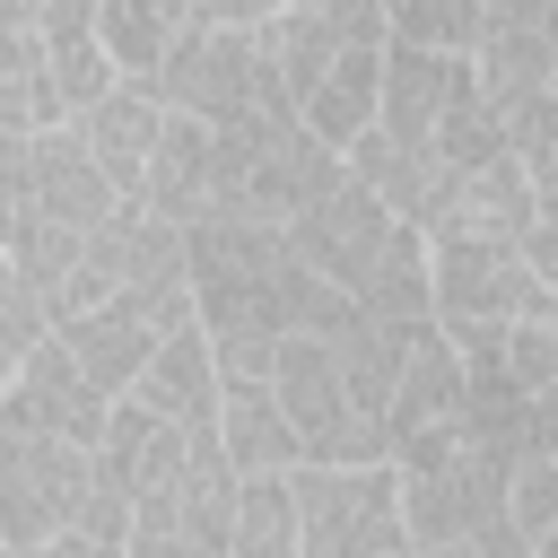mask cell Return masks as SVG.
I'll use <instances>...</instances> for the list:
<instances>
[{"mask_svg":"<svg viewBox=\"0 0 558 558\" xmlns=\"http://www.w3.org/2000/svg\"><path fill=\"white\" fill-rule=\"evenodd\" d=\"M183 288H192L201 340H288V331H323L340 314V288H323L288 253V235L253 227V218L183 227Z\"/></svg>","mask_w":558,"mask_h":558,"instance_id":"obj_1","label":"cell"},{"mask_svg":"<svg viewBox=\"0 0 558 558\" xmlns=\"http://www.w3.org/2000/svg\"><path fill=\"white\" fill-rule=\"evenodd\" d=\"M209 148H218V174H209V218L288 227L296 209H314V201L340 183V148H323L296 113L209 131Z\"/></svg>","mask_w":558,"mask_h":558,"instance_id":"obj_2","label":"cell"},{"mask_svg":"<svg viewBox=\"0 0 558 558\" xmlns=\"http://www.w3.org/2000/svg\"><path fill=\"white\" fill-rule=\"evenodd\" d=\"M148 96L201 131H235V122H270L288 113L279 96V61H270V26L235 35V26H192L157 70H148Z\"/></svg>","mask_w":558,"mask_h":558,"instance_id":"obj_3","label":"cell"},{"mask_svg":"<svg viewBox=\"0 0 558 558\" xmlns=\"http://www.w3.org/2000/svg\"><path fill=\"white\" fill-rule=\"evenodd\" d=\"M427 244V323L462 349L506 323H558V279H541L514 244L480 235H418Z\"/></svg>","mask_w":558,"mask_h":558,"instance_id":"obj_4","label":"cell"},{"mask_svg":"<svg viewBox=\"0 0 558 558\" xmlns=\"http://www.w3.org/2000/svg\"><path fill=\"white\" fill-rule=\"evenodd\" d=\"M296 558H410L392 462H296Z\"/></svg>","mask_w":558,"mask_h":558,"instance_id":"obj_5","label":"cell"},{"mask_svg":"<svg viewBox=\"0 0 558 558\" xmlns=\"http://www.w3.org/2000/svg\"><path fill=\"white\" fill-rule=\"evenodd\" d=\"M270 401H279V418H288V445H296V462H384V436L349 410V392H340V375H331V349L314 340V331H288L279 349H270Z\"/></svg>","mask_w":558,"mask_h":558,"instance_id":"obj_6","label":"cell"},{"mask_svg":"<svg viewBox=\"0 0 558 558\" xmlns=\"http://www.w3.org/2000/svg\"><path fill=\"white\" fill-rule=\"evenodd\" d=\"M87 488H96V453L87 445L0 427V541L9 549H35V541L70 532Z\"/></svg>","mask_w":558,"mask_h":558,"instance_id":"obj_7","label":"cell"},{"mask_svg":"<svg viewBox=\"0 0 558 558\" xmlns=\"http://www.w3.org/2000/svg\"><path fill=\"white\" fill-rule=\"evenodd\" d=\"M462 445V349L418 323L410 331V357H401V384L384 401V462L392 471H427Z\"/></svg>","mask_w":558,"mask_h":558,"instance_id":"obj_8","label":"cell"},{"mask_svg":"<svg viewBox=\"0 0 558 558\" xmlns=\"http://www.w3.org/2000/svg\"><path fill=\"white\" fill-rule=\"evenodd\" d=\"M497 497H506V462L453 445L445 462L427 471H401V523H410V549H445V541H480L497 523Z\"/></svg>","mask_w":558,"mask_h":558,"instance_id":"obj_9","label":"cell"},{"mask_svg":"<svg viewBox=\"0 0 558 558\" xmlns=\"http://www.w3.org/2000/svg\"><path fill=\"white\" fill-rule=\"evenodd\" d=\"M392 227H401V218H392L384 201H366V192L340 174V183H331L314 209H296L279 235H288V253H296V262H305L323 288H340V296H349V288L375 270V253L392 244Z\"/></svg>","mask_w":558,"mask_h":558,"instance_id":"obj_10","label":"cell"},{"mask_svg":"<svg viewBox=\"0 0 558 558\" xmlns=\"http://www.w3.org/2000/svg\"><path fill=\"white\" fill-rule=\"evenodd\" d=\"M105 392L70 366V349L44 331L17 366H9V384H0V427H26V436H70V445H96V427H105Z\"/></svg>","mask_w":558,"mask_h":558,"instance_id":"obj_11","label":"cell"},{"mask_svg":"<svg viewBox=\"0 0 558 558\" xmlns=\"http://www.w3.org/2000/svg\"><path fill=\"white\" fill-rule=\"evenodd\" d=\"M113 209H122V192L87 166V148L70 140V122L26 131V209H17V218H44V227L87 235V227H105ZM17 218H9V227H17Z\"/></svg>","mask_w":558,"mask_h":558,"instance_id":"obj_12","label":"cell"},{"mask_svg":"<svg viewBox=\"0 0 558 558\" xmlns=\"http://www.w3.org/2000/svg\"><path fill=\"white\" fill-rule=\"evenodd\" d=\"M157 131H166V105L148 96V78H113L87 113H70V140L87 148V166L131 201L140 192V166H148V148H157Z\"/></svg>","mask_w":558,"mask_h":558,"instance_id":"obj_13","label":"cell"},{"mask_svg":"<svg viewBox=\"0 0 558 558\" xmlns=\"http://www.w3.org/2000/svg\"><path fill=\"white\" fill-rule=\"evenodd\" d=\"M471 87H480V105L497 113V131L514 140L523 122L558 113V105H549V87H558V44H549V35H480V44H471Z\"/></svg>","mask_w":558,"mask_h":558,"instance_id":"obj_14","label":"cell"},{"mask_svg":"<svg viewBox=\"0 0 558 558\" xmlns=\"http://www.w3.org/2000/svg\"><path fill=\"white\" fill-rule=\"evenodd\" d=\"M471 78V61H453V52H418V44H392L384 35V70H375V131L384 140H410V148H427V131H436V113H445V96Z\"/></svg>","mask_w":558,"mask_h":558,"instance_id":"obj_15","label":"cell"},{"mask_svg":"<svg viewBox=\"0 0 558 558\" xmlns=\"http://www.w3.org/2000/svg\"><path fill=\"white\" fill-rule=\"evenodd\" d=\"M122 401H140L148 418H166V427L201 436V427L218 418V366H209V340H201V323L166 331V340L148 349V366L131 375V392H122Z\"/></svg>","mask_w":558,"mask_h":558,"instance_id":"obj_16","label":"cell"},{"mask_svg":"<svg viewBox=\"0 0 558 558\" xmlns=\"http://www.w3.org/2000/svg\"><path fill=\"white\" fill-rule=\"evenodd\" d=\"M87 453H96V480H105V488H122V497L140 506V497L174 488V471H183L192 436H183V427H166V418H148L140 401H113Z\"/></svg>","mask_w":558,"mask_h":558,"instance_id":"obj_17","label":"cell"},{"mask_svg":"<svg viewBox=\"0 0 558 558\" xmlns=\"http://www.w3.org/2000/svg\"><path fill=\"white\" fill-rule=\"evenodd\" d=\"M209 174H218V148H209V131L201 122H183V113H166V131H157V148H148V166H140V209L157 218V227H201L209 218Z\"/></svg>","mask_w":558,"mask_h":558,"instance_id":"obj_18","label":"cell"},{"mask_svg":"<svg viewBox=\"0 0 558 558\" xmlns=\"http://www.w3.org/2000/svg\"><path fill=\"white\" fill-rule=\"evenodd\" d=\"M52 340L70 349V366L105 392V401H122L131 392V375L148 366V349L166 340L148 314H131L122 296H105V305H87V314H70V323H52Z\"/></svg>","mask_w":558,"mask_h":558,"instance_id":"obj_19","label":"cell"},{"mask_svg":"<svg viewBox=\"0 0 558 558\" xmlns=\"http://www.w3.org/2000/svg\"><path fill=\"white\" fill-rule=\"evenodd\" d=\"M340 174H349L366 201H384L401 227H418V218L436 209V192H445V166H436L427 148H410V140H384V131H357V140L340 148Z\"/></svg>","mask_w":558,"mask_h":558,"instance_id":"obj_20","label":"cell"},{"mask_svg":"<svg viewBox=\"0 0 558 558\" xmlns=\"http://www.w3.org/2000/svg\"><path fill=\"white\" fill-rule=\"evenodd\" d=\"M209 436H218V453H227L235 480H253V471H296V445H288V418H279V401H270V384H218Z\"/></svg>","mask_w":558,"mask_h":558,"instance_id":"obj_21","label":"cell"},{"mask_svg":"<svg viewBox=\"0 0 558 558\" xmlns=\"http://www.w3.org/2000/svg\"><path fill=\"white\" fill-rule=\"evenodd\" d=\"M192 35V0H96V44L122 78H148Z\"/></svg>","mask_w":558,"mask_h":558,"instance_id":"obj_22","label":"cell"},{"mask_svg":"<svg viewBox=\"0 0 558 558\" xmlns=\"http://www.w3.org/2000/svg\"><path fill=\"white\" fill-rule=\"evenodd\" d=\"M349 305H366V314L392 323V331H418V323H427V244H418V227H392V244H384L375 270L349 288Z\"/></svg>","mask_w":558,"mask_h":558,"instance_id":"obj_23","label":"cell"},{"mask_svg":"<svg viewBox=\"0 0 558 558\" xmlns=\"http://www.w3.org/2000/svg\"><path fill=\"white\" fill-rule=\"evenodd\" d=\"M52 70H44V35L0 17V131H52Z\"/></svg>","mask_w":558,"mask_h":558,"instance_id":"obj_24","label":"cell"},{"mask_svg":"<svg viewBox=\"0 0 558 558\" xmlns=\"http://www.w3.org/2000/svg\"><path fill=\"white\" fill-rule=\"evenodd\" d=\"M227 558H296V497H288V471H253V480H235Z\"/></svg>","mask_w":558,"mask_h":558,"instance_id":"obj_25","label":"cell"},{"mask_svg":"<svg viewBox=\"0 0 558 558\" xmlns=\"http://www.w3.org/2000/svg\"><path fill=\"white\" fill-rule=\"evenodd\" d=\"M44 35V70H52V105H61V122L70 113H87L122 70L105 61V44H96V26H35Z\"/></svg>","mask_w":558,"mask_h":558,"instance_id":"obj_26","label":"cell"},{"mask_svg":"<svg viewBox=\"0 0 558 558\" xmlns=\"http://www.w3.org/2000/svg\"><path fill=\"white\" fill-rule=\"evenodd\" d=\"M497 523L549 549V523H558V453H514V462H506V497H497Z\"/></svg>","mask_w":558,"mask_h":558,"instance_id":"obj_27","label":"cell"},{"mask_svg":"<svg viewBox=\"0 0 558 558\" xmlns=\"http://www.w3.org/2000/svg\"><path fill=\"white\" fill-rule=\"evenodd\" d=\"M488 357H497V375H506L523 401H549V392H558V323H506Z\"/></svg>","mask_w":558,"mask_h":558,"instance_id":"obj_28","label":"cell"},{"mask_svg":"<svg viewBox=\"0 0 558 558\" xmlns=\"http://www.w3.org/2000/svg\"><path fill=\"white\" fill-rule=\"evenodd\" d=\"M44 331H52V323H44V305H35V288H26V279H17V262L0 253V357L17 366V357H26L35 340H44Z\"/></svg>","mask_w":558,"mask_h":558,"instance_id":"obj_29","label":"cell"},{"mask_svg":"<svg viewBox=\"0 0 558 558\" xmlns=\"http://www.w3.org/2000/svg\"><path fill=\"white\" fill-rule=\"evenodd\" d=\"M122 558H218L209 541H192L183 523H166L157 506H131V532H122Z\"/></svg>","mask_w":558,"mask_h":558,"instance_id":"obj_30","label":"cell"},{"mask_svg":"<svg viewBox=\"0 0 558 558\" xmlns=\"http://www.w3.org/2000/svg\"><path fill=\"white\" fill-rule=\"evenodd\" d=\"M558 0H480V35H549Z\"/></svg>","mask_w":558,"mask_h":558,"instance_id":"obj_31","label":"cell"},{"mask_svg":"<svg viewBox=\"0 0 558 558\" xmlns=\"http://www.w3.org/2000/svg\"><path fill=\"white\" fill-rule=\"evenodd\" d=\"M279 17V0H192V26H235V35H253V26H270Z\"/></svg>","mask_w":558,"mask_h":558,"instance_id":"obj_32","label":"cell"},{"mask_svg":"<svg viewBox=\"0 0 558 558\" xmlns=\"http://www.w3.org/2000/svg\"><path fill=\"white\" fill-rule=\"evenodd\" d=\"M17 558H122V541H96V532H52V541H35V549H17Z\"/></svg>","mask_w":558,"mask_h":558,"instance_id":"obj_33","label":"cell"},{"mask_svg":"<svg viewBox=\"0 0 558 558\" xmlns=\"http://www.w3.org/2000/svg\"><path fill=\"white\" fill-rule=\"evenodd\" d=\"M471 549H480V558H549L541 541H523V532H506V523H488V532H480Z\"/></svg>","mask_w":558,"mask_h":558,"instance_id":"obj_34","label":"cell"},{"mask_svg":"<svg viewBox=\"0 0 558 558\" xmlns=\"http://www.w3.org/2000/svg\"><path fill=\"white\" fill-rule=\"evenodd\" d=\"M410 558H480L471 541H445V549H410Z\"/></svg>","mask_w":558,"mask_h":558,"instance_id":"obj_35","label":"cell"},{"mask_svg":"<svg viewBox=\"0 0 558 558\" xmlns=\"http://www.w3.org/2000/svg\"><path fill=\"white\" fill-rule=\"evenodd\" d=\"M279 9H349V0H279Z\"/></svg>","mask_w":558,"mask_h":558,"instance_id":"obj_36","label":"cell"},{"mask_svg":"<svg viewBox=\"0 0 558 558\" xmlns=\"http://www.w3.org/2000/svg\"><path fill=\"white\" fill-rule=\"evenodd\" d=\"M35 9H52V0H35ZM78 9H96V0H78Z\"/></svg>","mask_w":558,"mask_h":558,"instance_id":"obj_37","label":"cell"},{"mask_svg":"<svg viewBox=\"0 0 558 558\" xmlns=\"http://www.w3.org/2000/svg\"><path fill=\"white\" fill-rule=\"evenodd\" d=\"M0 384H9V357H0Z\"/></svg>","mask_w":558,"mask_h":558,"instance_id":"obj_38","label":"cell"},{"mask_svg":"<svg viewBox=\"0 0 558 558\" xmlns=\"http://www.w3.org/2000/svg\"><path fill=\"white\" fill-rule=\"evenodd\" d=\"M0 558H17V549H9V541H0Z\"/></svg>","mask_w":558,"mask_h":558,"instance_id":"obj_39","label":"cell"}]
</instances>
